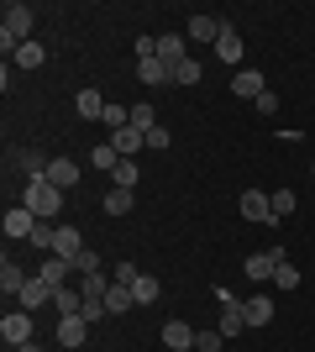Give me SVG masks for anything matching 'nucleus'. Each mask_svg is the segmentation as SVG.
I'll return each mask as SVG.
<instances>
[{
	"label": "nucleus",
	"instance_id": "35",
	"mask_svg": "<svg viewBox=\"0 0 315 352\" xmlns=\"http://www.w3.org/2000/svg\"><path fill=\"white\" fill-rule=\"evenodd\" d=\"M137 274H142V268H137V263H116V274H110V284H126V289H132V284H137Z\"/></svg>",
	"mask_w": 315,
	"mask_h": 352
},
{
	"label": "nucleus",
	"instance_id": "21",
	"mask_svg": "<svg viewBox=\"0 0 315 352\" xmlns=\"http://www.w3.org/2000/svg\"><path fill=\"white\" fill-rule=\"evenodd\" d=\"M105 310H110V316H126V310H137V294L126 289V284H110V294H105Z\"/></svg>",
	"mask_w": 315,
	"mask_h": 352
},
{
	"label": "nucleus",
	"instance_id": "16",
	"mask_svg": "<svg viewBox=\"0 0 315 352\" xmlns=\"http://www.w3.org/2000/svg\"><path fill=\"white\" fill-rule=\"evenodd\" d=\"M105 105H110V100H105L100 89H79V95H74V111H79L84 121H100V116H105Z\"/></svg>",
	"mask_w": 315,
	"mask_h": 352
},
{
	"label": "nucleus",
	"instance_id": "2",
	"mask_svg": "<svg viewBox=\"0 0 315 352\" xmlns=\"http://www.w3.org/2000/svg\"><path fill=\"white\" fill-rule=\"evenodd\" d=\"M0 337H5V347H27L32 342V310H5V321H0Z\"/></svg>",
	"mask_w": 315,
	"mask_h": 352
},
{
	"label": "nucleus",
	"instance_id": "33",
	"mask_svg": "<svg viewBox=\"0 0 315 352\" xmlns=\"http://www.w3.org/2000/svg\"><path fill=\"white\" fill-rule=\"evenodd\" d=\"M74 274H79V279H84V274H100V252H90V248H84V252L74 258Z\"/></svg>",
	"mask_w": 315,
	"mask_h": 352
},
{
	"label": "nucleus",
	"instance_id": "38",
	"mask_svg": "<svg viewBox=\"0 0 315 352\" xmlns=\"http://www.w3.org/2000/svg\"><path fill=\"white\" fill-rule=\"evenodd\" d=\"M168 142H174V137H168V126H152V132H148V147H168Z\"/></svg>",
	"mask_w": 315,
	"mask_h": 352
},
{
	"label": "nucleus",
	"instance_id": "27",
	"mask_svg": "<svg viewBox=\"0 0 315 352\" xmlns=\"http://www.w3.org/2000/svg\"><path fill=\"white\" fill-rule=\"evenodd\" d=\"M53 236H58V226H53V221H37V232H32L27 242H32L37 252H53Z\"/></svg>",
	"mask_w": 315,
	"mask_h": 352
},
{
	"label": "nucleus",
	"instance_id": "32",
	"mask_svg": "<svg viewBox=\"0 0 315 352\" xmlns=\"http://www.w3.org/2000/svg\"><path fill=\"white\" fill-rule=\"evenodd\" d=\"M110 179H116V190H137V158H121Z\"/></svg>",
	"mask_w": 315,
	"mask_h": 352
},
{
	"label": "nucleus",
	"instance_id": "23",
	"mask_svg": "<svg viewBox=\"0 0 315 352\" xmlns=\"http://www.w3.org/2000/svg\"><path fill=\"white\" fill-rule=\"evenodd\" d=\"M53 310H58V316H79V310H84V294L63 284V289H53Z\"/></svg>",
	"mask_w": 315,
	"mask_h": 352
},
{
	"label": "nucleus",
	"instance_id": "3",
	"mask_svg": "<svg viewBox=\"0 0 315 352\" xmlns=\"http://www.w3.org/2000/svg\"><path fill=\"white\" fill-rule=\"evenodd\" d=\"M284 258H289V252H284V248H268V252H253V258H247V263H242V274H247V279H253V284H268V279H273V268L284 263Z\"/></svg>",
	"mask_w": 315,
	"mask_h": 352
},
{
	"label": "nucleus",
	"instance_id": "36",
	"mask_svg": "<svg viewBox=\"0 0 315 352\" xmlns=\"http://www.w3.org/2000/svg\"><path fill=\"white\" fill-rule=\"evenodd\" d=\"M142 58H158V37H137V63Z\"/></svg>",
	"mask_w": 315,
	"mask_h": 352
},
{
	"label": "nucleus",
	"instance_id": "7",
	"mask_svg": "<svg viewBox=\"0 0 315 352\" xmlns=\"http://www.w3.org/2000/svg\"><path fill=\"white\" fill-rule=\"evenodd\" d=\"M27 284H32V274L16 263V258H5V263H0V289H5V300H21V289H27Z\"/></svg>",
	"mask_w": 315,
	"mask_h": 352
},
{
	"label": "nucleus",
	"instance_id": "19",
	"mask_svg": "<svg viewBox=\"0 0 315 352\" xmlns=\"http://www.w3.org/2000/svg\"><path fill=\"white\" fill-rule=\"evenodd\" d=\"M47 163L53 158H43L37 147H21V153H16V168H21L27 179H47Z\"/></svg>",
	"mask_w": 315,
	"mask_h": 352
},
{
	"label": "nucleus",
	"instance_id": "40",
	"mask_svg": "<svg viewBox=\"0 0 315 352\" xmlns=\"http://www.w3.org/2000/svg\"><path fill=\"white\" fill-rule=\"evenodd\" d=\"M310 179H315V163H310Z\"/></svg>",
	"mask_w": 315,
	"mask_h": 352
},
{
	"label": "nucleus",
	"instance_id": "8",
	"mask_svg": "<svg viewBox=\"0 0 315 352\" xmlns=\"http://www.w3.org/2000/svg\"><path fill=\"white\" fill-rule=\"evenodd\" d=\"M221 16H189V27H184V37H189V43H210L215 47V37H221Z\"/></svg>",
	"mask_w": 315,
	"mask_h": 352
},
{
	"label": "nucleus",
	"instance_id": "28",
	"mask_svg": "<svg viewBox=\"0 0 315 352\" xmlns=\"http://www.w3.org/2000/svg\"><path fill=\"white\" fill-rule=\"evenodd\" d=\"M273 284H279V289H300V268H294V263H289V258H284V263H279V268H273Z\"/></svg>",
	"mask_w": 315,
	"mask_h": 352
},
{
	"label": "nucleus",
	"instance_id": "6",
	"mask_svg": "<svg viewBox=\"0 0 315 352\" xmlns=\"http://www.w3.org/2000/svg\"><path fill=\"white\" fill-rule=\"evenodd\" d=\"M231 95L257 105V95H268V85H263V74H257V69H237V74H231Z\"/></svg>",
	"mask_w": 315,
	"mask_h": 352
},
{
	"label": "nucleus",
	"instance_id": "30",
	"mask_svg": "<svg viewBox=\"0 0 315 352\" xmlns=\"http://www.w3.org/2000/svg\"><path fill=\"white\" fill-rule=\"evenodd\" d=\"M268 200H273V226H279L284 216H294V190H273Z\"/></svg>",
	"mask_w": 315,
	"mask_h": 352
},
{
	"label": "nucleus",
	"instance_id": "39",
	"mask_svg": "<svg viewBox=\"0 0 315 352\" xmlns=\"http://www.w3.org/2000/svg\"><path fill=\"white\" fill-rule=\"evenodd\" d=\"M16 352H43V347H37V342H27V347H16Z\"/></svg>",
	"mask_w": 315,
	"mask_h": 352
},
{
	"label": "nucleus",
	"instance_id": "1",
	"mask_svg": "<svg viewBox=\"0 0 315 352\" xmlns=\"http://www.w3.org/2000/svg\"><path fill=\"white\" fill-rule=\"evenodd\" d=\"M21 206H27L37 221H58L63 190H58V184H47V179H27V184H21Z\"/></svg>",
	"mask_w": 315,
	"mask_h": 352
},
{
	"label": "nucleus",
	"instance_id": "15",
	"mask_svg": "<svg viewBox=\"0 0 315 352\" xmlns=\"http://www.w3.org/2000/svg\"><path fill=\"white\" fill-rule=\"evenodd\" d=\"M273 310H279V305H273L268 294H253V300H242V316H247V326H268V321H273Z\"/></svg>",
	"mask_w": 315,
	"mask_h": 352
},
{
	"label": "nucleus",
	"instance_id": "9",
	"mask_svg": "<svg viewBox=\"0 0 315 352\" xmlns=\"http://www.w3.org/2000/svg\"><path fill=\"white\" fill-rule=\"evenodd\" d=\"M47 184H58V190L69 195L79 184V158H53L47 163Z\"/></svg>",
	"mask_w": 315,
	"mask_h": 352
},
{
	"label": "nucleus",
	"instance_id": "18",
	"mask_svg": "<svg viewBox=\"0 0 315 352\" xmlns=\"http://www.w3.org/2000/svg\"><path fill=\"white\" fill-rule=\"evenodd\" d=\"M110 147H116L121 158H137V147H148V132H137V126H121V132H110Z\"/></svg>",
	"mask_w": 315,
	"mask_h": 352
},
{
	"label": "nucleus",
	"instance_id": "13",
	"mask_svg": "<svg viewBox=\"0 0 315 352\" xmlns=\"http://www.w3.org/2000/svg\"><path fill=\"white\" fill-rule=\"evenodd\" d=\"M158 58H163L168 69H174V63H184V58H189V37H179V32H163V37H158Z\"/></svg>",
	"mask_w": 315,
	"mask_h": 352
},
{
	"label": "nucleus",
	"instance_id": "34",
	"mask_svg": "<svg viewBox=\"0 0 315 352\" xmlns=\"http://www.w3.org/2000/svg\"><path fill=\"white\" fill-rule=\"evenodd\" d=\"M221 331H195V352H221Z\"/></svg>",
	"mask_w": 315,
	"mask_h": 352
},
{
	"label": "nucleus",
	"instance_id": "26",
	"mask_svg": "<svg viewBox=\"0 0 315 352\" xmlns=\"http://www.w3.org/2000/svg\"><path fill=\"white\" fill-rule=\"evenodd\" d=\"M43 58H47L43 43H21V47H16V69H37Z\"/></svg>",
	"mask_w": 315,
	"mask_h": 352
},
{
	"label": "nucleus",
	"instance_id": "24",
	"mask_svg": "<svg viewBox=\"0 0 315 352\" xmlns=\"http://www.w3.org/2000/svg\"><path fill=\"white\" fill-rule=\"evenodd\" d=\"M137 206V190H110L105 195V216H126Z\"/></svg>",
	"mask_w": 315,
	"mask_h": 352
},
{
	"label": "nucleus",
	"instance_id": "12",
	"mask_svg": "<svg viewBox=\"0 0 315 352\" xmlns=\"http://www.w3.org/2000/svg\"><path fill=\"white\" fill-rule=\"evenodd\" d=\"M69 274H74V263H69V258H58V252H47L43 268H37V279H47L53 289H63V284H69Z\"/></svg>",
	"mask_w": 315,
	"mask_h": 352
},
{
	"label": "nucleus",
	"instance_id": "29",
	"mask_svg": "<svg viewBox=\"0 0 315 352\" xmlns=\"http://www.w3.org/2000/svg\"><path fill=\"white\" fill-rule=\"evenodd\" d=\"M132 126H137V132H152V126H158V111H152L148 100H137L132 105Z\"/></svg>",
	"mask_w": 315,
	"mask_h": 352
},
{
	"label": "nucleus",
	"instance_id": "25",
	"mask_svg": "<svg viewBox=\"0 0 315 352\" xmlns=\"http://www.w3.org/2000/svg\"><path fill=\"white\" fill-rule=\"evenodd\" d=\"M132 294H137V305H152L158 294H163V284L152 279V274H137V284H132Z\"/></svg>",
	"mask_w": 315,
	"mask_h": 352
},
{
	"label": "nucleus",
	"instance_id": "14",
	"mask_svg": "<svg viewBox=\"0 0 315 352\" xmlns=\"http://www.w3.org/2000/svg\"><path fill=\"white\" fill-rule=\"evenodd\" d=\"M137 79H142L148 89H158V85H174V69H168L163 58H142L137 63Z\"/></svg>",
	"mask_w": 315,
	"mask_h": 352
},
{
	"label": "nucleus",
	"instance_id": "37",
	"mask_svg": "<svg viewBox=\"0 0 315 352\" xmlns=\"http://www.w3.org/2000/svg\"><path fill=\"white\" fill-rule=\"evenodd\" d=\"M257 111H263V116H279V95H273V89H268V95H257Z\"/></svg>",
	"mask_w": 315,
	"mask_h": 352
},
{
	"label": "nucleus",
	"instance_id": "10",
	"mask_svg": "<svg viewBox=\"0 0 315 352\" xmlns=\"http://www.w3.org/2000/svg\"><path fill=\"white\" fill-rule=\"evenodd\" d=\"M215 58H221V63H231V69L242 63V32L231 27V21H226V27H221V37H215Z\"/></svg>",
	"mask_w": 315,
	"mask_h": 352
},
{
	"label": "nucleus",
	"instance_id": "31",
	"mask_svg": "<svg viewBox=\"0 0 315 352\" xmlns=\"http://www.w3.org/2000/svg\"><path fill=\"white\" fill-rule=\"evenodd\" d=\"M200 58H184V63H174V85H200Z\"/></svg>",
	"mask_w": 315,
	"mask_h": 352
},
{
	"label": "nucleus",
	"instance_id": "11",
	"mask_svg": "<svg viewBox=\"0 0 315 352\" xmlns=\"http://www.w3.org/2000/svg\"><path fill=\"white\" fill-rule=\"evenodd\" d=\"M0 232H5V236H32V232H37V216H32L27 206H11L5 221H0Z\"/></svg>",
	"mask_w": 315,
	"mask_h": 352
},
{
	"label": "nucleus",
	"instance_id": "20",
	"mask_svg": "<svg viewBox=\"0 0 315 352\" xmlns=\"http://www.w3.org/2000/svg\"><path fill=\"white\" fill-rule=\"evenodd\" d=\"M163 347H174V352H189V347H195V326L168 321V326H163Z\"/></svg>",
	"mask_w": 315,
	"mask_h": 352
},
{
	"label": "nucleus",
	"instance_id": "5",
	"mask_svg": "<svg viewBox=\"0 0 315 352\" xmlns=\"http://www.w3.org/2000/svg\"><path fill=\"white\" fill-rule=\"evenodd\" d=\"M237 210L247 221H263V226H273V200L263 190H242V200H237Z\"/></svg>",
	"mask_w": 315,
	"mask_h": 352
},
{
	"label": "nucleus",
	"instance_id": "4",
	"mask_svg": "<svg viewBox=\"0 0 315 352\" xmlns=\"http://www.w3.org/2000/svg\"><path fill=\"white\" fill-rule=\"evenodd\" d=\"M84 337H90V321H84V316H58V326H53V342H58V347H84Z\"/></svg>",
	"mask_w": 315,
	"mask_h": 352
},
{
	"label": "nucleus",
	"instance_id": "22",
	"mask_svg": "<svg viewBox=\"0 0 315 352\" xmlns=\"http://www.w3.org/2000/svg\"><path fill=\"white\" fill-rule=\"evenodd\" d=\"M90 163H95V168H100V174H116V163H121V153H116V147H110V137H105V142H95V147H90Z\"/></svg>",
	"mask_w": 315,
	"mask_h": 352
},
{
	"label": "nucleus",
	"instance_id": "17",
	"mask_svg": "<svg viewBox=\"0 0 315 352\" xmlns=\"http://www.w3.org/2000/svg\"><path fill=\"white\" fill-rule=\"evenodd\" d=\"M47 300H53V284L32 274V284H27V289H21V300H16V305H21V310H43Z\"/></svg>",
	"mask_w": 315,
	"mask_h": 352
}]
</instances>
